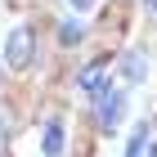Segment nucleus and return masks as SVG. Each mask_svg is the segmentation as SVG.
<instances>
[{
	"label": "nucleus",
	"mask_w": 157,
	"mask_h": 157,
	"mask_svg": "<svg viewBox=\"0 0 157 157\" xmlns=\"http://www.w3.org/2000/svg\"><path fill=\"white\" fill-rule=\"evenodd\" d=\"M148 157H157V144H148Z\"/></svg>",
	"instance_id": "12"
},
{
	"label": "nucleus",
	"mask_w": 157,
	"mask_h": 157,
	"mask_svg": "<svg viewBox=\"0 0 157 157\" xmlns=\"http://www.w3.org/2000/svg\"><path fill=\"white\" fill-rule=\"evenodd\" d=\"M32 59H36V27L23 23V27H13L9 40H5V67L9 72H27Z\"/></svg>",
	"instance_id": "1"
},
{
	"label": "nucleus",
	"mask_w": 157,
	"mask_h": 157,
	"mask_svg": "<svg viewBox=\"0 0 157 157\" xmlns=\"http://www.w3.org/2000/svg\"><path fill=\"white\" fill-rule=\"evenodd\" d=\"M67 5H72L76 13H85V9H90V5H94V0H67Z\"/></svg>",
	"instance_id": "10"
},
{
	"label": "nucleus",
	"mask_w": 157,
	"mask_h": 157,
	"mask_svg": "<svg viewBox=\"0 0 157 157\" xmlns=\"http://www.w3.org/2000/svg\"><path fill=\"white\" fill-rule=\"evenodd\" d=\"M144 5H148V13H153V18H157V0H144Z\"/></svg>",
	"instance_id": "11"
},
{
	"label": "nucleus",
	"mask_w": 157,
	"mask_h": 157,
	"mask_svg": "<svg viewBox=\"0 0 157 157\" xmlns=\"http://www.w3.org/2000/svg\"><path fill=\"white\" fill-rule=\"evenodd\" d=\"M85 32H90V27H85L81 18H63V23H59V45H67V49H72V45H81V40H85Z\"/></svg>",
	"instance_id": "6"
},
{
	"label": "nucleus",
	"mask_w": 157,
	"mask_h": 157,
	"mask_svg": "<svg viewBox=\"0 0 157 157\" xmlns=\"http://www.w3.org/2000/svg\"><path fill=\"white\" fill-rule=\"evenodd\" d=\"M9 148V126H5V117H0V153Z\"/></svg>",
	"instance_id": "9"
},
{
	"label": "nucleus",
	"mask_w": 157,
	"mask_h": 157,
	"mask_svg": "<svg viewBox=\"0 0 157 157\" xmlns=\"http://www.w3.org/2000/svg\"><path fill=\"white\" fill-rule=\"evenodd\" d=\"M121 27H126V0H117V9H103V18H99V32L121 36Z\"/></svg>",
	"instance_id": "7"
},
{
	"label": "nucleus",
	"mask_w": 157,
	"mask_h": 157,
	"mask_svg": "<svg viewBox=\"0 0 157 157\" xmlns=\"http://www.w3.org/2000/svg\"><path fill=\"white\" fill-rule=\"evenodd\" d=\"M94 117H99V130H117L121 121H126V90H94Z\"/></svg>",
	"instance_id": "2"
},
{
	"label": "nucleus",
	"mask_w": 157,
	"mask_h": 157,
	"mask_svg": "<svg viewBox=\"0 0 157 157\" xmlns=\"http://www.w3.org/2000/svg\"><path fill=\"white\" fill-rule=\"evenodd\" d=\"M63 139H67V135H63V121L49 117L45 130H40V157H59V153H63Z\"/></svg>",
	"instance_id": "5"
},
{
	"label": "nucleus",
	"mask_w": 157,
	"mask_h": 157,
	"mask_svg": "<svg viewBox=\"0 0 157 157\" xmlns=\"http://www.w3.org/2000/svg\"><path fill=\"white\" fill-rule=\"evenodd\" d=\"M153 144V135H148V121H139L135 126V135H130V144H126V157H144V148Z\"/></svg>",
	"instance_id": "8"
},
{
	"label": "nucleus",
	"mask_w": 157,
	"mask_h": 157,
	"mask_svg": "<svg viewBox=\"0 0 157 157\" xmlns=\"http://www.w3.org/2000/svg\"><path fill=\"white\" fill-rule=\"evenodd\" d=\"M121 81L126 85L148 81V54L144 49H126V54H121Z\"/></svg>",
	"instance_id": "3"
},
{
	"label": "nucleus",
	"mask_w": 157,
	"mask_h": 157,
	"mask_svg": "<svg viewBox=\"0 0 157 157\" xmlns=\"http://www.w3.org/2000/svg\"><path fill=\"white\" fill-rule=\"evenodd\" d=\"M108 67H112V59H94V63H85L81 76H76V85H81V90H90V94H94V90H103V85H108Z\"/></svg>",
	"instance_id": "4"
}]
</instances>
